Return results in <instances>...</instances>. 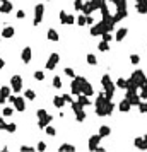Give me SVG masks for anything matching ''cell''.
<instances>
[{
	"instance_id": "obj_42",
	"label": "cell",
	"mask_w": 147,
	"mask_h": 152,
	"mask_svg": "<svg viewBox=\"0 0 147 152\" xmlns=\"http://www.w3.org/2000/svg\"><path fill=\"white\" fill-rule=\"evenodd\" d=\"M62 96H63V99L69 103V104H72V103H74V98H72L74 94H72V92H70V94H62Z\"/></svg>"
},
{
	"instance_id": "obj_19",
	"label": "cell",
	"mask_w": 147,
	"mask_h": 152,
	"mask_svg": "<svg viewBox=\"0 0 147 152\" xmlns=\"http://www.w3.org/2000/svg\"><path fill=\"white\" fill-rule=\"evenodd\" d=\"M135 10L138 14H147V2H135Z\"/></svg>"
},
{
	"instance_id": "obj_25",
	"label": "cell",
	"mask_w": 147,
	"mask_h": 152,
	"mask_svg": "<svg viewBox=\"0 0 147 152\" xmlns=\"http://www.w3.org/2000/svg\"><path fill=\"white\" fill-rule=\"evenodd\" d=\"M98 50L101 51V53H106V51H109V41H104V40H103L98 45Z\"/></svg>"
},
{
	"instance_id": "obj_55",
	"label": "cell",
	"mask_w": 147,
	"mask_h": 152,
	"mask_svg": "<svg viewBox=\"0 0 147 152\" xmlns=\"http://www.w3.org/2000/svg\"><path fill=\"white\" fill-rule=\"evenodd\" d=\"M0 41H2V36H0Z\"/></svg>"
},
{
	"instance_id": "obj_16",
	"label": "cell",
	"mask_w": 147,
	"mask_h": 152,
	"mask_svg": "<svg viewBox=\"0 0 147 152\" xmlns=\"http://www.w3.org/2000/svg\"><path fill=\"white\" fill-rule=\"evenodd\" d=\"M118 108H120V111H121V113H128V111H130V108H132V103L125 98V99H121V101H120Z\"/></svg>"
},
{
	"instance_id": "obj_48",
	"label": "cell",
	"mask_w": 147,
	"mask_h": 152,
	"mask_svg": "<svg viewBox=\"0 0 147 152\" xmlns=\"http://www.w3.org/2000/svg\"><path fill=\"white\" fill-rule=\"evenodd\" d=\"M34 149H36V147H31V145H22V147H21V151H22V152H26V151H34Z\"/></svg>"
},
{
	"instance_id": "obj_1",
	"label": "cell",
	"mask_w": 147,
	"mask_h": 152,
	"mask_svg": "<svg viewBox=\"0 0 147 152\" xmlns=\"http://www.w3.org/2000/svg\"><path fill=\"white\" fill-rule=\"evenodd\" d=\"M101 84H103V89L106 92V98L108 99H113V94H115V89H116V84H113L111 81V77H109L108 74H104L103 77H101Z\"/></svg>"
},
{
	"instance_id": "obj_56",
	"label": "cell",
	"mask_w": 147,
	"mask_h": 152,
	"mask_svg": "<svg viewBox=\"0 0 147 152\" xmlns=\"http://www.w3.org/2000/svg\"><path fill=\"white\" fill-rule=\"evenodd\" d=\"M48 2H51V0H48Z\"/></svg>"
},
{
	"instance_id": "obj_35",
	"label": "cell",
	"mask_w": 147,
	"mask_h": 152,
	"mask_svg": "<svg viewBox=\"0 0 147 152\" xmlns=\"http://www.w3.org/2000/svg\"><path fill=\"white\" fill-rule=\"evenodd\" d=\"M63 74L69 75V77H72V79L75 77V72H74V69H70V67H65V69H63Z\"/></svg>"
},
{
	"instance_id": "obj_9",
	"label": "cell",
	"mask_w": 147,
	"mask_h": 152,
	"mask_svg": "<svg viewBox=\"0 0 147 152\" xmlns=\"http://www.w3.org/2000/svg\"><path fill=\"white\" fill-rule=\"evenodd\" d=\"M12 87H9V86H2L0 87V104H4V103L9 99V96L12 94Z\"/></svg>"
},
{
	"instance_id": "obj_53",
	"label": "cell",
	"mask_w": 147,
	"mask_h": 152,
	"mask_svg": "<svg viewBox=\"0 0 147 152\" xmlns=\"http://www.w3.org/2000/svg\"><path fill=\"white\" fill-rule=\"evenodd\" d=\"M144 140H146V145H147V135H144Z\"/></svg>"
},
{
	"instance_id": "obj_31",
	"label": "cell",
	"mask_w": 147,
	"mask_h": 152,
	"mask_svg": "<svg viewBox=\"0 0 147 152\" xmlns=\"http://www.w3.org/2000/svg\"><path fill=\"white\" fill-rule=\"evenodd\" d=\"M86 60H87L89 65H96V63H98V58H96V57H94L92 53H89L87 57H86Z\"/></svg>"
},
{
	"instance_id": "obj_2",
	"label": "cell",
	"mask_w": 147,
	"mask_h": 152,
	"mask_svg": "<svg viewBox=\"0 0 147 152\" xmlns=\"http://www.w3.org/2000/svg\"><path fill=\"white\" fill-rule=\"evenodd\" d=\"M86 82V77H74L72 79V84H70V92L74 94V96H79L80 92H82V84Z\"/></svg>"
},
{
	"instance_id": "obj_8",
	"label": "cell",
	"mask_w": 147,
	"mask_h": 152,
	"mask_svg": "<svg viewBox=\"0 0 147 152\" xmlns=\"http://www.w3.org/2000/svg\"><path fill=\"white\" fill-rule=\"evenodd\" d=\"M58 62H60V55H58V53H51V55H50V58H48V62H46V65H45V67H46V70H53V69L57 67V63H58Z\"/></svg>"
},
{
	"instance_id": "obj_54",
	"label": "cell",
	"mask_w": 147,
	"mask_h": 152,
	"mask_svg": "<svg viewBox=\"0 0 147 152\" xmlns=\"http://www.w3.org/2000/svg\"><path fill=\"white\" fill-rule=\"evenodd\" d=\"M137 2H147V0H137Z\"/></svg>"
},
{
	"instance_id": "obj_49",
	"label": "cell",
	"mask_w": 147,
	"mask_h": 152,
	"mask_svg": "<svg viewBox=\"0 0 147 152\" xmlns=\"http://www.w3.org/2000/svg\"><path fill=\"white\" fill-rule=\"evenodd\" d=\"M36 149H38V151H45V149H46V144H45V142H39L38 145H36Z\"/></svg>"
},
{
	"instance_id": "obj_15",
	"label": "cell",
	"mask_w": 147,
	"mask_h": 152,
	"mask_svg": "<svg viewBox=\"0 0 147 152\" xmlns=\"http://www.w3.org/2000/svg\"><path fill=\"white\" fill-rule=\"evenodd\" d=\"M51 120H53V116H51V115H46L45 118H38V127L45 130V128L48 127L50 123H51Z\"/></svg>"
},
{
	"instance_id": "obj_28",
	"label": "cell",
	"mask_w": 147,
	"mask_h": 152,
	"mask_svg": "<svg viewBox=\"0 0 147 152\" xmlns=\"http://www.w3.org/2000/svg\"><path fill=\"white\" fill-rule=\"evenodd\" d=\"M77 24L79 26H86V24H87V16H86V14L77 16Z\"/></svg>"
},
{
	"instance_id": "obj_17",
	"label": "cell",
	"mask_w": 147,
	"mask_h": 152,
	"mask_svg": "<svg viewBox=\"0 0 147 152\" xmlns=\"http://www.w3.org/2000/svg\"><path fill=\"white\" fill-rule=\"evenodd\" d=\"M77 101L80 103L82 106H91V104H92V101L89 99V96H87V94H82V92H80V94L77 96Z\"/></svg>"
},
{
	"instance_id": "obj_14",
	"label": "cell",
	"mask_w": 147,
	"mask_h": 152,
	"mask_svg": "<svg viewBox=\"0 0 147 152\" xmlns=\"http://www.w3.org/2000/svg\"><path fill=\"white\" fill-rule=\"evenodd\" d=\"M128 34V28H120V29H116V34H115V40L118 41V43H121V41L127 38Z\"/></svg>"
},
{
	"instance_id": "obj_29",
	"label": "cell",
	"mask_w": 147,
	"mask_h": 152,
	"mask_svg": "<svg viewBox=\"0 0 147 152\" xmlns=\"http://www.w3.org/2000/svg\"><path fill=\"white\" fill-rule=\"evenodd\" d=\"M115 7H116V10H127V0H118Z\"/></svg>"
},
{
	"instance_id": "obj_44",
	"label": "cell",
	"mask_w": 147,
	"mask_h": 152,
	"mask_svg": "<svg viewBox=\"0 0 147 152\" xmlns=\"http://www.w3.org/2000/svg\"><path fill=\"white\" fill-rule=\"evenodd\" d=\"M140 98L147 101V87H140Z\"/></svg>"
},
{
	"instance_id": "obj_45",
	"label": "cell",
	"mask_w": 147,
	"mask_h": 152,
	"mask_svg": "<svg viewBox=\"0 0 147 152\" xmlns=\"http://www.w3.org/2000/svg\"><path fill=\"white\" fill-rule=\"evenodd\" d=\"M74 22H77V19H75V17H74V16H67V24H69V26H72V24H74Z\"/></svg>"
},
{
	"instance_id": "obj_39",
	"label": "cell",
	"mask_w": 147,
	"mask_h": 152,
	"mask_svg": "<svg viewBox=\"0 0 147 152\" xmlns=\"http://www.w3.org/2000/svg\"><path fill=\"white\" fill-rule=\"evenodd\" d=\"M9 133H14L16 130H17V127H16V123H7V128H5Z\"/></svg>"
},
{
	"instance_id": "obj_5",
	"label": "cell",
	"mask_w": 147,
	"mask_h": 152,
	"mask_svg": "<svg viewBox=\"0 0 147 152\" xmlns=\"http://www.w3.org/2000/svg\"><path fill=\"white\" fill-rule=\"evenodd\" d=\"M43 14H45V5L39 2L38 5L34 7V21H33V26H34V28L38 26L41 21H43Z\"/></svg>"
},
{
	"instance_id": "obj_11",
	"label": "cell",
	"mask_w": 147,
	"mask_h": 152,
	"mask_svg": "<svg viewBox=\"0 0 147 152\" xmlns=\"http://www.w3.org/2000/svg\"><path fill=\"white\" fill-rule=\"evenodd\" d=\"M101 139H103V137H101L99 133L92 135V137L89 139V145H87L89 151H96V149H98V145H99V142H101Z\"/></svg>"
},
{
	"instance_id": "obj_12",
	"label": "cell",
	"mask_w": 147,
	"mask_h": 152,
	"mask_svg": "<svg viewBox=\"0 0 147 152\" xmlns=\"http://www.w3.org/2000/svg\"><path fill=\"white\" fill-rule=\"evenodd\" d=\"M31 58H33V50H31V46H26L22 53H21V60L24 62V63H29Z\"/></svg>"
},
{
	"instance_id": "obj_47",
	"label": "cell",
	"mask_w": 147,
	"mask_h": 152,
	"mask_svg": "<svg viewBox=\"0 0 147 152\" xmlns=\"http://www.w3.org/2000/svg\"><path fill=\"white\" fill-rule=\"evenodd\" d=\"M16 17H17V19H24V17H26V12H24V10H17V16H16Z\"/></svg>"
},
{
	"instance_id": "obj_50",
	"label": "cell",
	"mask_w": 147,
	"mask_h": 152,
	"mask_svg": "<svg viewBox=\"0 0 147 152\" xmlns=\"http://www.w3.org/2000/svg\"><path fill=\"white\" fill-rule=\"evenodd\" d=\"M7 128V123L4 122V118H0V130H5Z\"/></svg>"
},
{
	"instance_id": "obj_52",
	"label": "cell",
	"mask_w": 147,
	"mask_h": 152,
	"mask_svg": "<svg viewBox=\"0 0 147 152\" xmlns=\"http://www.w3.org/2000/svg\"><path fill=\"white\" fill-rule=\"evenodd\" d=\"M4 67H5V62H4V58H0V70H2Z\"/></svg>"
},
{
	"instance_id": "obj_6",
	"label": "cell",
	"mask_w": 147,
	"mask_h": 152,
	"mask_svg": "<svg viewBox=\"0 0 147 152\" xmlns=\"http://www.w3.org/2000/svg\"><path fill=\"white\" fill-rule=\"evenodd\" d=\"M10 87H12V91L16 94L22 91V77L21 75H12L10 77Z\"/></svg>"
},
{
	"instance_id": "obj_20",
	"label": "cell",
	"mask_w": 147,
	"mask_h": 152,
	"mask_svg": "<svg viewBox=\"0 0 147 152\" xmlns=\"http://www.w3.org/2000/svg\"><path fill=\"white\" fill-rule=\"evenodd\" d=\"M14 34H16V31H14V28H10V26H5V28L2 29V38H7V40H9Z\"/></svg>"
},
{
	"instance_id": "obj_23",
	"label": "cell",
	"mask_w": 147,
	"mask_h": 152,
	"mask_svg": "<svg viewBox=\"0 0 147 152\" xmlns=\"http://www.w3.org/2000/svg\"><path fill=\"white\" fill-rule=\"evenodd\" d=\"M134 145H135V147H138V149H142V151H147V145H146L144 137H137V139L134 140Z\"/></svg>"
},
{
	"instance_id": "obj_21",
	"label": "cell",
	"mask_w": 147,
	"mask_h": 152,
	"mask_svg": "<svg viewBox=\"0 0 147 152\" xmlns=\"http://www.w3.org/2000/svg\"><path fill=\"white\" fill-rule=\"evenodd\" d=\"M99 135H101V137H103V139H104V137H109V135H111V128H109L108 125H101V127H99Z\"/></svg>"
},
{
	"instance_id": "obj_18",
	"label": "cell",
	"mask_w": 147,
	"mask_h": 152,
	"mask_svg": "<svg viewBox=\"0 0 147 152\" xmlns=\"http://www.w3.org/2000/svg\"><path fill=\"white\" fill-rule=\"evenodd\" d=\"M46 38H48V41H53V43H57V41L60 40L58 33L53 29V28H50V29H48V33H46Z\"/></svg>"
},
{
	"instance_id": "obj_43",
	"label": "cell",
	"mask_w": 147,
	"mask_h": 152,
	"mask_svg": "<svg viewBox=\"0 0 147 152\" xmlns=\"http://www.w3.org/2000/svg\"><path fill=\"white\" fill-rule=\"evenodd\" d=\"M130 62H132L134 65H137L138 62H140V57H138V55H130Z\"/></svg>"
},
{
	"instance_id": "obj_40",
	"label": "cell",
	"mask_w": 147,
	"mask_h": 152,
	"mask_svg": "<svg viewBox=\"0 0 147 152\" xmlns=\"http://www.w3.org/2000/svg\"><path fill=\"white\" fill-rule=\"evenodd\" d=\"M82 5H84V0H75V4H74V9L77 10H82Z\"/></svg>"
},
{
	"instance_id": "obj_37",
	"label": "cell",
	"mask_w": 147,
	"mask_h": 152,
	"mask_svg": "<svg viewBox=\"0 0 147 152\" xmlns=\"http://www.w3.org/2000/svg\"><path fill=\"white\" fill-rule=\"evenodd\" d=\"M4 116H5V118H9V116H12V113H14V110H12V108H10V106H7V108H4Z\"/></svg>"
},
{
	"instance_id": "obj_13",
	"label": "cell",
	"mask_w": 147,
	"mask_h": 152,
	"mask_svg": "<svg viewBox=\"0 0 147 152\" xmlns=\"http://www.w3.org/2000/svg\"><path fill=\"white\" fill-rule=\"evenodd\" d=\"M12 9H14V4H12V2L2 0V5H0V12H2V14H9V12H12Z\"/></svg>"
},
{
	"instance_id": "obj_36",
	"label": "cell",
	"mask_w": 147,
	"mask_h": 152,
	"mask_svg": "<svg viewBox=\"0 0 147 152\" xmlns=\"http://www.w3.org/2000/svg\"><path fill=\"white\" fill-rule=\"evenodd\" d=\"M67 16H69V14H67L65 10H60V22H62V24H67Z\"/></svg>"
},
{
	"instance_id": "obj_3",
	"label": "cell",
	"mask_w": 147,
	"mask_h": 152,
	"mask_svg": "<svg viewBox=\"0 0 147 152\" xmlns=\"http://www.w3.org/2000/svg\"><path fill=\"white\" fill-rule=\"evenodd\" d=\"M84 108H86V106H82L79 101H74V103H72V111L75 113V120H77V122H80V123L86 120V111H84Z\"/></svg>"
},
{
	"instance_id": "obj_33",
	"label": "cell",
	"mask_w": 147,
	"mask_h": 152,
	"mask_svg": "<svg viewBox=\"0 0 147 152\" xmlns=\"http://www.w3.org/2000/svg\"><path fill=\"white\" fill-rule=\"evenodd\" d=\"M53 87H55V89H60V87H62V79H60L58 75L53 77Z\"/></svg>"
},
{
	"instance_id": "obj_4",
	"label": "cell",
	"mask_w": 147,
	"mask_h": 152,
	"mask_svg": "<svg viewBox=\"0 0 147 152\" xmlns=\"http://www.w3.org/2000/svg\"><path fill=\"white\" fill-rule=\"evenodd\" d=\"M108 31V24L101 19L99 22L92 24V29H91V36H103V33Z\"/></svg>"
},
{
	"instance_id": "obj_30",
	"label": "cell",
	"mask_w": 147,
	"mask_h": 152,
	"mask_svg": "<svg viewBox=\"0 0 147 152\" xmlns=\"http://www.w3.org/2000/svg\"><path fill=\"white\" fill-rule=\"evenodd\" d=\"M58 151H62V152H65V151L74 152V151H75V147H74V145H70V144H63V145H60V147H58Z\"/></svg>"
},
{
	"instance_id": "obj_22",
	"label": "cell",
	"mask_w": 147,
	"mask_h": 152,
	"mask_svg": "<svg viewBox=\"0 0 147 152\" xmlns=\"http://www.w3.org/2000/svg\"><path fill=\"white\" fill-rule=\"evenodd\" d=\"M82 94H87V96H92V94H94V89H92V86H91L87 81L82 84Z\"/></svg>"
},
{
	"instance_id": "obj_38",
	"label": "cell",
	"mask_w": 147,
	"mask_h": 152,
	"mask_svg": "<svg viewBox=\"0 0 147 152\" xmlns=\"http://www.w3.org/2000/svg\"><path fill=\"white\" fill-rule=\"evenodd\" d=\"M34 79H36V81H45V74L41 70H36L34 72Z\"/></svg>"
},
{
	"instance_id": "obj_27",
	"label": "cell",
	"mask_w": 147,
	"mask_h": 152,
	"mask_svg": "<svg viewBox=\"0 0 147 152\" xmlns=\"http://www.w3.org/2000/svg\"><path fill=\"white\" fill-rule=\"evenodd\" d=\"M127 86H128V79H118L116 81V87H120V89H125L127 91Z\"/></svg>"
},
{
	"instance_id": "obj_32",
	"label": "cell",
	"mask_w": 147,
	"mask_h": 152,
	"mask_svg": "<svg viewBox=\"0 0 147 152\" xmlns=\"http://www.w3.org/2000/svg\"><path fill=\"white\" fill-rule=\"evenodd\" d=\"M45 132H46V135H50V137H55V135H57V130H55V127H51V125H48V127L45 128Z\"/></svg>"
},
{
	"instance_id": "obj_46",
	"label": "cell",
	"mask_w": 147,
	"mask_h": 152,
	"mask_svg": "<svg viewBox=\"0 0 147 152\" xmlns=\"http://www.w3.org/2000/svg\"><path fill=\"white\" fill-rule=\"evenodd\" d=\"M36 115H38V118H45L48 113H46V110H38V111H36Z\"/></svg>"
},
{
	"instance_id": "obj_26",
	"label": "cell",
	"mask_w": 147,
	"mask_h": 152,
	"mask_svg": "<svg viewBox=\"0 0 147 152\" xmlns=\"http://www.w3.org/2000/svg\"><path fill=\"white\" fill-rule=\"evenodd\" d=\"M24 98L29 99V101H34V99H36V92L33 91V89H26V91H24Z\"/></svg>"
},
{
	"instance_id": "obj_10",
	"label": "cell",
	"mask_w": 147,
	"mask_h": 152,
	"mask_svg": "<svg viewBox=\"0 0 147 152\" xmlns=\"http://www.w3.org/2000/svg\"><path fill=\"white\" fill-rule=\"evenodd\" d=\"M14 108H16V111H24L26 110V98H22V96H16V99H14V104H12Z\"/></svg>"
},
{
	"instance_id": "obj_34",
	"label": "cell",
	"mask_w": 147,
	"mask_h": 152,
	"mask_svg": "<svg viewBox=\"0 0 147 152\" xmlns=\"http://www.w3.org/2000/svg\"><path fill=\"white\" fill-rule=\"evenodd\" d=\"M138 111L142 113V115L147 113V103H146V99H142V101H140V104H138Z\"/></svg>"
},
{
	"instance_id": "obj_7",
	"label": "cell",
	"mask_w": 147,
	"mask_h": 152,
	"mask_svg": "<svg viewBox=\"0 0 147 152\" xmlns=\"http://www.w3.org/2000/svg\"><path fill=\"white\" fill-rule=\"evenodd\" d=\"M125 98L132 103V106H138L140 101H142V98H140V94H137V91H128L127 89V96Z\"/></svg>"
},
{
	"instance_id": "obj_51",
	"label": "cell",
	"mask_w": 147,
	"mask_h": 152,
	"mask_svg": "<svg viewBox=\"0 0 147 152\" xmlns=\"http://www.w3.org/2000/svg\"><path fill=\"white\" fill-rule=\"evenodd\" d=\"M87 24H89V26L94 24V17H92V16H87Z\"/></svg>"
},
{
	"instance_id": "obj_41",
	"label": "cell",
	"mask_w": 147,
	"mask_h": 152,
	"mask_svg": "<svg viewBox=\"0 0 147 152\" xmlns=\"http://www.w3.org/2000/svg\"><path fill=\"white\" fill-rule=\"evenodd\" d=\"M103 40H104V41H111V40H113V34H111V31H106V33H103Z\"/></svg>"
},
{
	"instance_id": "obj_24",
	"label": "cell",
	"mask_w": 147,
	"mask_h": 152,
	"mask_svg": "<svg viewBox=\"0 0 147 152\" xmlns=\"http://www.w3.org/2000/svg\"><path fill=\"white\" fill-rule=\"evenodd\" d=\"M65 99H63V96H53V104L57 106V108H63V104H65Z\"/></svg>"
}]
</instances>
